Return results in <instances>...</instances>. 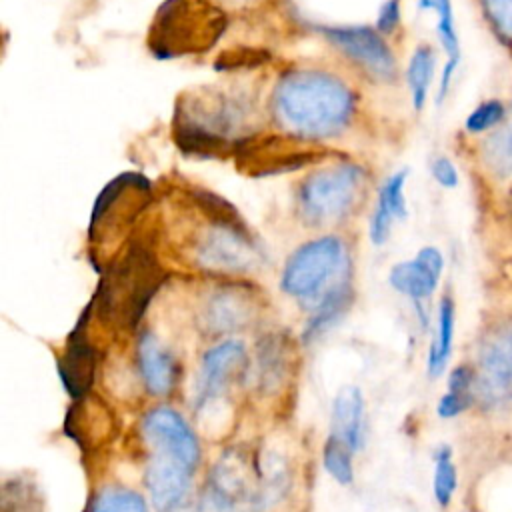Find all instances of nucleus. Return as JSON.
Listing matches in <instances>:
<instances>
[{"mask_svg":"<svg viewBox=\"0 0 512 512\" xmlns=\"http://www.w3.org/2000/svg\"><path fill=\"white\" fill-rule=\"evenodd\" d=\"M356 104L354 88L322 68L286 70L270 94V114L276 126L312 142L342 134L356 114Z\"/></svg>","mask_w":512,"mask_h":512,"instance_id":"1","label":"nucleus"},{"mask_svg":"<svg viewBox=\"0 0 512 512\" xmlns=\"http://www.w3.org/2000/svg\"><path fill=\"white\" fill-rule=\"evenodd\" d=\"M288 490V468L274 454L226 450L206 476V512H262Z\"/></svg>","mask_w":512,"mask_h":512,"instance_id":"2","label":"nucleus"},{"mask_svg":"<svg viewBox=\"0 0 512 512\" xmlns=\"http://www.w3.org/2000/svg\"><path fill=\"white\" fill-rule=\"evenodd\" d=\"M248 108L240 100L214 90H194L180 96L174 108V142L194 158L234 156L236 146L248 136Z\"/></svg>","mask_w":512,"mask_h":512,"instance_id":"3","label":"nucleus"},{"mask_svg":"<svg viewBox=\"0 0 512 512\" xmlns=\"http://www.w3.org/2000/svg\"><path fill=\"white\" fill-rule=\"evenodd\" d=\"M164 282L154 250L144 242H128L100 278L92 308L104 324L136 328L150 300Z\"/></svg>","mask_w":512,"mask_h":512,"instance_id":"4","label":"nucleus"},{"mask_svg":"<svg viewBox=\"0 0 512 512\" xmlns=\"http://www.w3.org/2000/svg\"><path fill=\"white\" fill-rule=\"evenodd\" d=\"M228 16L214 0H164L148 28L146 46L158 60L208 52L226 32Z\"/></svg>","mask_w":512,"mask_h":512,"instance_id":"5","label":"nucleus"},{"mask_svg":"<svg viewBox=\"0 0 512 512\" xmlns=\"http://www.w3.org/2000/svg\"><path fill=\"white\" fill-rule=\"evenodd\" d=\"M350 280L346 244L332 234L300 244L284 262L280 290L304 308H314L334 286Z\"/></svg>","mask_w":512,"mask_h":512,"instance_id":"6","label":"nucleus"},{"mask_svg":"<svg viewBox=\"0 0 512 512\" xmlns=\"http://www.w3.org/2000/svg\"><path fill=\"white\" fill-rule=\"evenodd\" d=\"M368 172L356 162H338L310 172L296 190L300 218L308 226H328L344 220L360 202Z\"/></svg>","mask_w":512,"mask_h":512,"instance_id":"7","label":"nucleus"},{"mask_svg":"<svg viewBox=\"0 0 512 512\" xmlns=\"http://www.w3.org/2000/svg\"><path fill=\"white\" fill-rule=\"evenodd\" d=\"M330 154L332 152L318 142L280 132L246 136L236 146L234 158L240 172L252 178H262L300 170L328 158Z\"/></svg>","mask_w":512,"mask_h":512,"instance_id":"8","label":"nucleus"},{"mask_svg":"<svg viewBox=\"0 0 512 512\" xmlns=\"http://www.w3.org/2000/svg\"><path fill=\"white\" fill-rule=\"evenodd\" d=\"M196 266L212 274H246L262 262V250L242 220L214 222L194 244Z\"/></svg>","mask_w":512,"mask_h":512,"instance_id":"9","label":"nucleus"},{"mask_svg":"<svg viewBox=\"0 0 512 512\" xmlns=\"http://www.w3.org/2000/svg\"><path fill=\"white\" fill-rule=\"evenodd\" d=\"M150 200V180L138 172H122L112 178L96 196L88 234L100 242L108 234L128 226Z\"/></svg>","mask_w":512,"mask_h":512,"instance_id":"10","label":"nucleus"},{"mask_svg":"<svg viewBox=\"0 0 512 512\" xmlns=\"http://www.w3.org/2000/svg\"><path fill=\"white\" fill-rule=\"evenodd\" d=\"M318 32L350 62L360 66L366 74L376 80L390 82L396 78L398 66L396 56L386 42L384 34L376 28L362 24H344V26H318Z\"/></svg>","mask_w":512,"mask_h":512,"instance_id":"11","label":"nucleus"},{"mask_svg":"<svg viewBox=\"0 0 512 512\" xmlns=\"http://www.w3.org/2000/svg\"><path fill=\"white\" fill-rule=\"evenodd\" d=\"M142 436L152 452L182 460L192 470L200 464V442L186 418L168 406H156L142 418Z\"/></svg>","mask_w":512,"mask_h":512,"instance_id":"12","label":"nucleus"},{"mask_svg":"<svg viewBox=\"0 0 512 512\" xmlns=\"http://www.w3.org/2000/svg\"><path fill=\"white\" fill-rule=\"evenodd\" d=\"M246 368L248 354L240 340H222L210 346L202 354L200 362L196 408H206L210 402L226 394L230 386L240 380Z\"/></svg>","mask_w":512,"mask_h":512,"instance_id":"13","label":"nucleus"},{"mask_svg":"<svg viewBox=\"0 0 512 512\" xmlns=\"http://www.w3.org/2000/svg\"><path fill=\"white\" fill-rule=\"evenodd\" d=\"M258 314L256 292L244 282H230L216 288L204 302L200 320L210 334H228L254 322Z\"/></svg>","mask_w":512,"mask_h":512,"instance_id":"14","label":"nucleus"},{"mask_svg":"<svg viewBox=\"0 0 512 512\" xmlns=\"http://www.w3.org/2000/svg\"><path fill=\"white\" fill-rule=\"evenodd\" d=\"M476 396L498 400L512 390V328L496 326L486 330L478 344Z\"/></svg>","mask_w":512,"mask_h":512,"instance_id":"15","label":"nucleus"},{"mask_svg":"<svg viewBox=\"0 0 512 512\" xmlns=\"http://www.w3.org/2000/svg\"><path fill=\"white\" fill-rule=\"evenodd\" d=\"M92 306H86L78 324L68 334L64 352L58 358V376L70 398L80 400L88 396L96 380L98 352L88 340V318Z\"/></svg>","mask_w":512,"mask_h":512,"instance_id":"16","label":"nucleus"},{"mask_svg":"<svg viewBox=\"0 0 512 512\" xmlns=\"http://www.w3.org/2000/svg\"><path fill=\"white\" fill-rule=\"evenodd\" d=\"M194 470L178 458L152 452L144 468V486L158 512H180L186 504Z\"/></svg>","mask_w":512,"mask_h":512,"instance_id":"17","label":"nucleus"},{"mask_svg":"<svg viewBox=\"0 0 512 512\" xmlns=\"http://www.w3.org/2000/svg\"><path fill=\"white\" fill-rule=\"evenodd\" d=\"M442 270V252L434 246H424L412 260L394 264L390 268L388 282L396 292L408 296L410 300H414V304H420L436 290Z\"/></svg>","mask_w":512,"mask_h":512,"instance_id":"18","label":"nucleus"},{"mask_svg":"<svg viewBox=\"0 0 512 512\" xmlns=\"http://www.w3.org/2000/svg\"><path fill=\"white\" fill-rule=\"evenodd\" d=\"M136 364L144 388L152 396H168L178 382V360L152 330L136 342Z\"/></svg>","mask_w":512,"mask_h":512,"instance_id":"19","label":"nucleus"},{"mask_svg":"<svg viewBox=\"0 0 512 512\" xmlns=\"http://www.w3.org/2000/svg\"><path fill=\"white\" fill-rule=\"evenodd\" d=\"M420 10H432L436 14V36L440 40V46L446 54L440 80H438V96L436 104H442L450 92V86L454 82L456 70L462 60V48H460V36L454 20V8L452 0H418Z\"/></svg>","mask_w":512,"mask_h":512,"instance_id":"20","label":"nucleus"},{"mask_svg":"<svg viewBox=\"0 0 512 512\" xmlns=\"http://www.w3.org/2000/svg\"><path fill=\"white\" fill-rule=\"evenodd\" d=\"M406 180H408V170H398L392 176H388L378 190L376 206L368 226V236L376 246L386 244L392 232V224L408 216V204L404 194Z\"/></svg>","mask_w":512,"mask_h":512,"instance_id":"21","label":"nucleus"},{"mask_svg":"<svg viewBox=\"0 0 512 512\" xmlns=\"http://www.w3.org/2000/svg\"><path fill=\"white\" fill-rule=\"evenodd\" d=\"M330 434L344 440L354 452L364 446V396L358 386H344L336 392L330 412Z\"/></svg>","mask_w":512,"mask_h":512,"instance_id":"22","label":"nucleus"},{"mask_svg":"<svg viewBox=\"0 0 512 512\" xmlns=\"http://www.w3.org/2000/svg\"><path fill=\"white\" fill-rule=\"evenodd\" d=\"M290 340L282 332L266 334L256 346V376L264 392H274L288 374Z\"/></svg>","mask_w":512,"mask_h":512,"instance_id":"23","label":"nucleus"},{"mask_svg":"<svg viewBox=\"0 0 512 512\" xmlns=\"http://www.w3.org/2000/svg\"><path fill=\"white\" fill-rule=\"evenodd\" d=\"M354 298V290L350 286V280L340 282L338 286H334L314 308L312 314L302 330V342L306 346L314 344L316 340H320L328 330H332L342 316L346 314V310L350 308Z\"/></svg>","mask_w":512,"mask_h":512,"instance_id":"24","label":"nucleus"},{"mask_svg":"<svg viewBox=\"0 0 512 512\" xmlns=\"http://www.w3.org/2000/svg\"><path fill=\"white\" fill-rule=\"evenodd\" d=\"M480 162L484 170L496 180L512 178V98L508 102L506 120L482 136L478 146Z\"/></svg>","mask_w":512,"mask_h":512,"instance_id":"25","label":"nucleus"},{"mask_svg":"<svg viewBox=\"0 0 512 512\" xmlns=\"http://www.w3.org/2000/svg\"><path fill=\"white\" fill-rule=\"evenodd\" d=\"M436 72V50L430 44H418L406 64V86L410 90L412 108L416 112H422L428 96L430 86L434 82Z\"/></svg>","mask_w":512,"mask_h":512,"instance_id":"26","label":"nucleus"},{"mask_svg":"<svg viewBox=\"0 0 512 512\" xmlns=\"http://www.w3.org/2000/svg\"><path fill=\"white\" fill-rule=\"evenodd\" d=\"M452 340H454V302L452 298L444 296L438 304L436 334L428 348V374L432 378L444 372L448 358L452 354Z\"/></svg>","mask_w":512,"mask_h":512,"instance_id":"27","label":"nucleus"},{"mask_svg":"<svg viewBox=\"0 0 512 512\" xmlns=\"http://www.w3.org/2000/svg\"><path fill=\"white\" fill-rule=\"evenodd\" d=\"M86 512H150L144 496L126 486H104L90 500Z\"/></svg>","mask_w":512,"mask_h":512,"instance_id":"28","label":"nucleus"},{"mask_svg":"<svg viewBox=\"0 0 512 512\" xmlns=\"http://www.w3.org/2000/svg\"><path fill=\"white\" fill-rule=\"evenodd\" d=\"M508 116V102L500 98H486L476 104L464 118V132L468 136H486L498 128Z\"/></svg>","mask_w":512,"mask_h":512,"instance_id":"29","label":"nucleus"},{"mask_svg":"<svg viewBox=\"0 0 512 512\" xmlns=\"http://www.w3.org/2000/svg\"><path fill=\"white\" fill-rule=\"evenodd\" d=\"M354 450L340 438L328 436L322 448V466L338 484L348 486L354 482Z\"/></svg>","mask_w":512,"mask_h":512,"instance_id":"30","label":"nucleus"},{"mask_svg":"<svg viewBox=\"0 0 512 512\" xmlns=\"http://www.w3.org/2000/svg\"><path fill=\"white\" fill-rule=\"evenodd\" d=\"M476 4L492 36L512 50V0H476Z\"/></svg>","mask_w":512,"mask_h":512,"instance_id":"31","label":"nucleus"},{"mask_svg":"<svg viewBox=\"0 0 512 512\" xmlns=\"http://www.w3.org/2000/svg\"><path fill=\"white\" fill-rule=\"evenodd\" d=\"M458 486V474L456 466L452 462V450L448 446H440L434 452V480H432V490L436 502L446 508L452 502V496Z\"/></svg>","mask_w":512,"mask_h":512,"instance_id":"32","label":"nucleus"},{"mask_svg":"<svg viewBox=\"0 0 512 512\" xmlns=\"http://www.w3.org/2000/svg\"><path fill=\"white\" fill-rule=\"evenodd\" d=\"M268 60V54L264 50H250V48H236L220 54L214 68L216 70H234L244 66H258L260 62Z\"/></svg>","mask_w":512,"mask_h":512,"instance_id":"33","label":"nucleus"},{"mask_svg":"<svg viewBox=\"0 0 512 512\" xmlns=\"http://www.w3.org/2000/svg\"><path fill=\"white\" fill-rule=\"evenodd\" d=\"M402 20V10H400V0H384L378 18H376V30L384 36H390L396 32Z\"/></svg>","mask_w":512,"mask_h":512,"instance_id":"34","label":"nucleus"},{"mask_svg":"<svg viewBox=\"0 0 512 512\" xmlns=\"http://www.w3.org/2000/svg\"><path fill=\"white\" fill-rule=\"evenodd\" d=\"M472 400H474L472 394L448 390V392L438 400L436 412H438L440 418H454V416L462 414V412L472 404Z\"/></svg>","mask_w":512,"mask_h":512,"instance_id":"35","label":"nucleus"},{"mask_svg":"<svg viewBox=\"0 0 512 512\" xmlns=\"http://www.w3.org/2000/svg\"><path fill=\"white\" fill-rule=\"evenodd\" d=\"M430 174L436 180V184H440L442 188H448V190L456 188L460 182L458 170L448 156H436L430 164Z\"/></svg>","mask_w":512,"mask_h":512,"instance_id":"36","label":"nucleus"},{"mask_svg":"<svg viewBox=\"0 0 512 512\" xmlns=\"http://www.w3.org/2000/svg\"><path fill=\"white\" fill-rule=\"evenodd\" d=\"M222 2H228V4H248V2H254V0H222Z\"/></svg>","mask_w":512,"mask_h":512,"instance_id":"37","label":"nucleus"}]
</instances>
